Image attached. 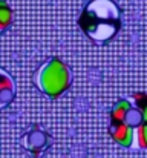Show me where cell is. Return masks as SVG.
<instances>
[{"mask_svg":"<svg viewBox=\"0 0 147 158\" xmlns=\"http://www.w3.org/2000/svg\"><path fill=\"white\" fill-rule=\"evenodd\" d=\"M110 137L123 148L147 149V94L135 92L110 110Z\"/></svg>","mask_w":147,"mask_h":158,"instance_id":"1","label":"cell"},{"mask_svg":"<svg viewBox=\"0 0 147 158\" xmlns=\"http://www.w3.org/2000/svg\"><path fill=\"white\" fill-rule=\"evenodd\" d=\"M77 23L94 43L104 45L121 29V11L112 0H91Z\"/></svg>","mask_w":147,"mask_h":158,"instance_id":"2","label":"cell"},{"mask_svg":"<svg viewBox=\"0 0 147 158\" xmlns=\"http://www.w3.org/2000/svg\"><path fill=\"white\" fill-rule=\"evenodd\" d=\"M35 85L37 88L51 98L60 97L71 86L72 75L69 68L57 57L46 60L35 72Z\"/></svg>","mask_w":147,"mask_h":158,"instance_id":"3","label":"cell"},{"mask_svg":"<svg viewBox=\"0 0 147 158\" xmlns=\"http://www.w3.org/2000/svg\"><path fill=\"white\" fill-rule=\"evenodd\" d=\"M22 144L23 148L32 155V157H40L51 144V138L49 135L42 131L37 126H32L22 138Z\"/></svg>","mask_w":147,"mask_h":158,"instance_id":"4","label":"cell"},{"mask_svg":"<svg viewBox=\"0 0 147 158\" xmlns=\"http://www.w3.org/2000/svg\"><path fill=\"white\" fill-rule=\"evenodd\" d=\"M15 98V81L12 77L0 68V109L9 106Z\"/></svg>","mask_w":147,"mask_h":158,"instance_id":"5","label":"cell"},{"mask_svg":"<svg viewBox=\"0 0 147 158\" xmlns=\"http://www.w3.org/2000/svg\"><path fill=\"white\" fill-rule=\"evenodd\" d=\"M12 23V9L3 0H0V34H3Z\"/></svg>","mask_w":147,"mask_h":158,"instance_id":"6","label":"cell"}]
</instances>
